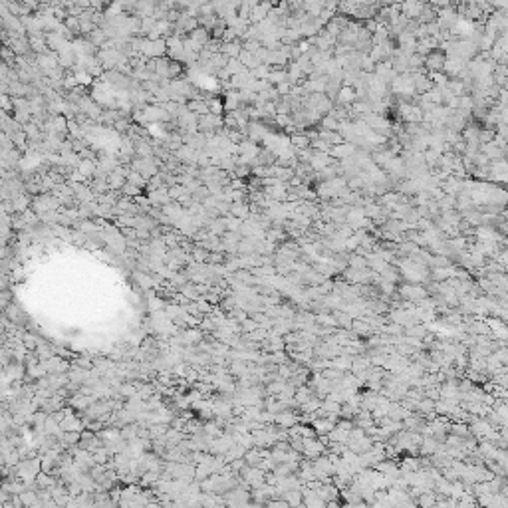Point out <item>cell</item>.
<instances>
[{"label": "cell", "instance_id": "5", "mask_svg": "<svg viewBox=\"0 0 508 508\" xmlns=\"http://www.w3.org/2000/svg\"><path fill=\"white\" fill-rule=\"evenodd\" d=\"M348 508H367L365 504H361V502H351Z\"/></svg>", "mask_w": 508, "mask_h": 508}, {"label": "cell", "instance_id": "2", "mask_svg": "<svg viewBox=\"0 0 508 508\" xmlns=\"http://www.w3.org/2000/svg\"><path fill=\"white\" fill-rule=\"evenodd\" d=\"M266 508H292L288 502H286L284 498H274V500H270L268 504H266Z\"/></svg>", "mask_w": 508, "mask_h": 508}, {"label": "cell", "instance_id": "1", "mask_svg": "<svg viewBox=\"0 0 508 508\" xmlns=\"http://www.w3.org/2000/svg\"><path fill=\"white\" fill-rule=\"evenodd\" d=\"M226 508H246L252 502V494L246 488H232L226 494H222Z\"/></svg>", "mask_w": 508, "mask_h": 508}, {"label": "cell", "instance_id": "3", "mask_svg": "<svg viewBox=\"0 0 508 508\" xmlns=\"http://www.w3.org/2000/svg\"><path fill=\"white\" fill-rule=\"evenodd\" d=\"M421 504H423V506H433V504H435V498H433V494H423V498H421Z\"/></svg>", "mask_w": 508, "mask_h": 508}, {"label": "cell", "instance_id": "6", "mask_svg": "<svg viewBox=\"0 0 508 508\" xmlns=\"http://www.w3.org/2000/svg\"><path fill=\"white\" fill-rule=\"evenodd\" d=\"M326 508H340V504H338V502H328Z\"/></svg>", "mask_w": 508, "mask_h": 508}, {"label": "cell", "instance_id": "4", "mask_svg": "<svg viewBox=\"0 0 508 508\" xmlns=\"http://www.w3.org/2000/svg\"><path fill=\"white\" fill-rule=\"evenodd\" d=\"M246 508H266V504H260V502H254V500H252V502H250V504H248Z\"/></svg>", "mask_w": 508, "mask_h": 508}]
</instances>
